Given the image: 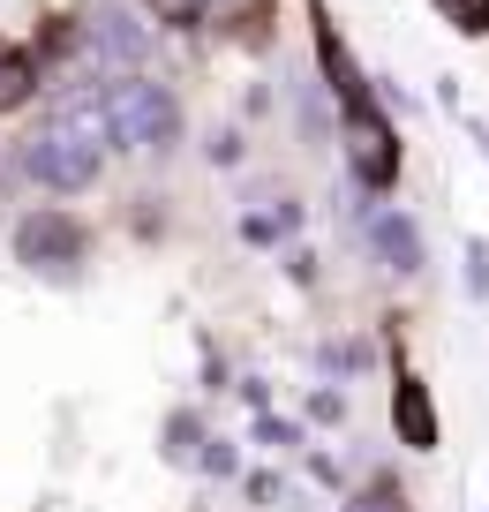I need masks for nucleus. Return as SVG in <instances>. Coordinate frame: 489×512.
<instances>
[{
	"label": "nucleus",
	"instance_id": "f257e3e1",
	"mask_svg": "<svg viewBox=\"0 0 489 512\" xmlns=\"http://www.w3.org/2000/svg\"><path fill=\"white\" fill-rule=\"evenodd\" d=\"M106 136L121 151H174V136H181V106H174V91L166 83H143V76H121V83H106Z\"/></svg>",
	"mask_w": 489,
	"mask_h": 512
},
{
	"label": "nucleus",
	"instance_id": "423d86ee",
	"mask_svg": "<svg viewBox=\"0 0 489 512\" xmlns=\"http://www.w3.org/2000/svg\"><path fill=\"white\" fill-rule=\"evenodd\" d=\"M369 241H377V256L392 264V272H422V234H414V219L377 211V219H369Z\"/></svg>",
	"mask_w": 489,
	"mask_h": 512
},
{
	"label": "nucleus",
	"instance_id": "f8f14e48",
	"mask_svg": "<svg viewBox=\"0 0 489 512\" xmlns=\"http://www.w3.org/2000/svg\"><path fill=\"white\" fill-rule=\"evenodd\" d=\"M151 16L158 23H196V16H204V0H151Z\"/></svg>",
	"mask_w": 489,
	"mask_h": 512
},
{
	"label": "nucleus",
	"instance_id": "f03ea898",
	"mask_svg": "<svg viewBox=\"0 0 489 512\" xmlns=\"http://www.w3.org/2000/svg\"><path fill=\"white\" fill-rule=\"evenodd\" d=\"M16 166H23V181H38V189L76 196V189L98 181V136L83 121H53V128H38L31 144L16 151Z\"/></svg>",
	"mask_w": 489,
	"mask_h": 512
},
{
	"label": "nucleus",
	"instance_id": "39448f33",
	"mask_svg": "<svg viewBox=\"0 0 489 512\" xmlns=\"http://www.w3.org/2000/svg\"><path fill=\"white\" fill-rule=\"evenodd\" d=\"M347 159H354V174H362L369 189H384V181L399 174V144H392V128H384L377 106H354L347 113Z\"/></svg>",
	"mask_w": 489,
	"mask_h": 512
},
{
	"label": "nucleus",
	"instance_id": "20e7f679",
	"mask_svg": "<svg viewBox=\"0 0 489 512\" xmlns=\"http://www.w3.org/2000/svg\"><path fill=\"white\" fill-rule=\"evenodd\" d=\"M83 53H91L106 76H128V68L151 53V31H143L128 8H91V16H83Z\"/></svg>",
	"mask_w": 489,
	"mask_h": 512
},
{
	"label": "nucleus",
	"instance_id": "ddd939ff",
	"mask_svg": "<svg viewBox=\"0 0 489 512\" xmlns=\"http://www.w3.org/2000/svg\"><path fill=\"white\" fill-rule=\"evenodd\" d=\"M204 8H211V0H204Z\"/></svg>",
	"mask_w": 489,
	"mask_h": 512
},
{
	"label": "nucleus",
	"instance_id": "6e6552de",
	"mask_svg": "<svg viewBox=\"0 0 489 512\" xmlns=\"http://www.w3.org/2000/svg\"><path fill=\"white\" fill-rule=\"evenodd\" d=\"M316 53H324V76H332V91H339V106H369V91H362V76H354V61H347V46H339V31H316Z\"/></svg>",
	"mask_w": 489,
	"mask_h": 512
},
{
	"label": "nucleus",
	"instance_id": "9d476101",
	"mask_svg": "<svg viewBox=\"0 0 489 512\" xmlns=\"http://www.w3.org/2000/svg\"><path fill=\"white\" fill-rule=\"evenodd\" d=\"M437 8H444V23H452V31L489 38V0H437Z\"/></svg>",
	"mask_w": 489,
	"mask_h": 512
},
{
	"label": "nucleus",
	"instance_id": "9b49d317",
	"mask_svg": "<svg viewBox=\"0 0 489 512\" xmlns=\"http://www.w3.org/2000/svg\"><path fill=\"white\" fill-rule=\"evenodd\" d=\"M347 512H407V490L399 482H369V490L347 497Z\"/></svg>",
	"mask_w": 489,
	"mask_h": 512
},
{
	"label": "nucleus",
	"instance_id": "7ed1b4c3",
	"mask_svg": "<svg viewBox=\"0 0 489 512\" xmlns=\"http://www.w3.org/2000/svg\"><path fill=\"white\" fill-rule=\"evenodd\" d=\"M83 249H91V241H83V226L68 219V211H23L16 219V256L38 279H76Z\"/></svg>",
	"mask_w": 489,
	"mask_h": 512
},
{
	"label": "nucleus",
	"instance_id": "0eeeda50",
	"mask_svg": "<svg viewBox=\"0 0 489 512\" xmlns=\"http://www.w3.org/2000/svg\"><path fill=\"white\" fill-rule=\"evenodd\" d=\"M392 422H399V437H407L414 452L437 445V415H429V392H422L414 377H399V392H392Z\"/></svg>",
	"mask_w": 489,
	"mask_h": 512
},
{
	"label": "nucleus",
	"instance_id": "1a4fd4ad",
	"mask_svg": "<svg viewBox=\"0 0 489 512\" xmlns=\"http://www.w3.org/2000/svg\"><path fill=\"white\" fill-rule=\"evenodd\" d=\"M31 98H38V68H31V53H8V46H0V113L31 106Z\"/></svg>",
	"mask_w": 489,
	"mask_h": 512
}]
</instances>
